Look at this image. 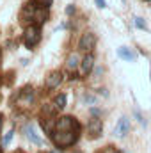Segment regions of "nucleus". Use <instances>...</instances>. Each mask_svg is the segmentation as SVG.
Masks as SVG:
<instances>
[{"label":"nucleus","instance_id":"23","mask_svg":"<svg viewBox=\"0 0 151 153\" xmlns=\"http://www.w3.org/2000/svg\"><path fill=\"white\" fill-rule=\"evenodd\" d=\"M150 78H151V73H150Z\"/></svg>","mask_w":151,"mask_h":153},{"label":"nucleus","instance_id":"2","mask_svg":"<svg viewBox=\"0 0 151 153\" xmlns=\"http://www.w3.org/2000/svg\"><path fill=\"white\" fill-rule=\"evenodd\" d=\"M41 32H39V27L38 25H29L27 29H25V32H23V43H25V46L27 48H32V46H36L39 43V36Z\"/></svg>","mask_w":151,"mask_h":153},{"label":"nucleus","instance_id":"19","mask_svg":"<svg viewBox=\"0 0 151 153\" xmlns=\"http://www.w3.org/2000/svg\"><path fill=\"white\" fill-rule=\"evenodd\" d=\"M73 13H75V7H73V5H70V7H68V14H73Z\"/></svg>","mask_w":151,"mask_h":153},{"label":"nucleus","instance_id":"1","mask_svg":"<svg viewBox=\"0 0 151 153\" xmlns=\"http://www.w3.org/2000/svg\"><path fill=\"white\" fill-rule=\"evenodd\" d=\"M52 139H53L57 148L71 146L78 139V130H53L52 132Z\"/></svg>","mask_w":151,"mask_h":153},{"label":"nucleus","instance_id":"14","mask_svg":"<svg viewBox=\"0 0 151 153\" xmlns=\"http://www.w3.org/2000/svg\"><path fill=\"white\" fill-rule=\"evenodd\" d=\"M13 134H14L13 130H9V132L5 134V137H4V146H9V143L13 141Z\"/></svg>","mask_w":151,"mask_h":153},{"label":"nucleus","instance_id":"12","mask_svg":"<svg viewBox=\"0 0 151 153\" xmlns=\"http://www.w3.org/2000/svg\"><path fill=\"white\" fill-rule=\"evenodd\" d=\"M76 66H80V57H78L76 53H71V55L68 57V61H66V68H68V70H75Z\"/></svg>","mask_w":151,"mask_h":153},{"label":"nucleus","instance_id":"4","mask_svg":"<svg viewBox=\"0 0 151 153\" xmlns=\"http://www.w3.org/2000/svg\"><path fill=\"white\" fill-rule=\"evenodd\" d=\"M128 132H130V121H128V117H119V121H117V125L114 128V135L115 137H124Z\"/></svg>","mask_w":151,"mask_h":153},{"label":"nucleus","instance_id":"9","mask_svg":"<svg viewBox=\"0 0 151 153\" xmlns=\"http://www.w3.org/2000/svg\"><path fill=\"white\" fill-rule=\"evenodd\" d=\"M61 82H62V73L61 71H53L46 78V89H55Z\"/></svg>","mask_w":151,"mask_h":153},{"label":"nucleus","instance_id":"24","mask_svg":"<svg viewBox=\"0 0 151 153\" xmlns=\"http://www.w3.org/2000/svg\"><path fill=\"white\" fill-rule=\"evenodd\" d=\"M0 153H2V152H0Z\"/></svg>","mask_w":151,"mask_h":153},{"label":"nucleus","instance_id":"17","mask_svg":"<svg viewBox=\"0 0 151 153\" xmlns=\"http://www.w3.org/2000/svg\"><path fill=\"white\" fill-rule=\"evenodd\" d=\"M101 153H117V152L114 150L112 146H109V148H105V150H103V152H101Z\"/></svg>","mask_w":151,"mask_h":153},{"label":"nucleus","instance_id":"13","mask_svg":"<svg viewBox=\"0 0 151 153\" xmlns=\"http://www.w3.org/2000/svg\"><path fill=\"white\" fill-rule=\"evenodd\" d=\"M66 103H68V98H66V94H57V96H55V102H53L55 109L62 111V109L66 107Z\"/></svg>","mask_w":151,"mask_h":153},{"label":"nucleus","instance_id":"7","mask_svg":"<svg viewBox=\"0 0 151 153\" xmlns=\"http://www.w3.org/2000/svg\"><path fill=\"white\" fill-rule=\"evenodd\" d=\"M94 43H96V38L93 32H85L82 38H80V48L85 50V52H91L94 48Z\"/></svg>","mask_w":151,"mask_h":153},{"label":"nucleus","instance_id":"3","mask_svg":"<svg viewBox=\"0 0 151 153\" xmlns=\"http://www.w3.org/2000/svg\"><path fill=\"white\" fill-rule=\"evenodd\" d=\"M53 130H78V123L75 121V117L66 116L55 121V128Z\"/></svg>","mask_w":151,"mask_h":153},{"label":"nucleus","instance_id":"5","mask_svg":"<svg viewBox=\"0 0 151 153\" xmlns=\"http://www.w3.org/2000/svg\"><path fill=\"white\" fill-rule=\"evenodd\" d=\"M93 66H94V57H93V53H87V55L80 61V75L87 76L89 73H91Z\"/></svg>","mask_w":151,"mask_h":153},{"label":"nucleus","instance_id":"6","mask_svg":"<svg viewBox=\"0 0 151 153\" xmlns=\"http://www.w3.org/2000/svg\"><path fill=\"white\" fill-rule=\"evenodd\" d=\"M23 132H25V137H27L30 143H34V144H38V146H43V139H41V135L36 132V128H34L32 125H25Z\"/></svg>","mask_w":151,"mask_h":153},{"label":"nucleus","instance_id":"22","mask_svg":"<svg viewBox=\"0 0 151 153\" xmlns=\"http://www.w3.org/2000/svg\"><path fill=\"white\" fill-rule=\"evenodd\" d=\"M75 153H80V152H75Z\"/></svg>","mask_w":151,"mask_h":153},{"label":"nucleus","instance_id":"20","mask_svg":"<svg viewBox=\"0 0 151 153\" xmlns=\"http://www.w3.org/2000/svg\"><path fill=\"white\" fill-rule=\"evenodd\" d=\"M0 130H2V116H0Z\"/></svg>","mask_w":151,"mask_h":153},{"label":"nucleus","instance_id":"18","mask_svg":"<svg viewBox=\"0 0 151 153\" xmlns=\"http://www.w3.org/2000/svg\"><path fill=\"white\" fill-rule=\"evenodd\" d=\"M96 4H98V7H100V9H103V7H105V0H96Z\"/></svg>","mask_w":151,"mask_h":153},{"label":"nucleus","instance_id":"16","mask_svg":"<svg viewBox=\"0 0 151 153\" xmlns=\"http://www.w3.org/2000/svg\"><path fill=\"white\" fill-rule=\"evenodd\" d=\"M135 27H137V29H146L144 20H142V18H135Z\"/></svg>","mask_w":151,"mask_h":153},{"label":"nucleus","instance_id":"21","mask_svg":"<svg viewBox=\"0 0 151 153\" xmlns=\"http://www.w3.org/2000/svg\"><path fill=\"white\" fill-rule=\"evenodd\" d=\"M16 153H23V152H16Z\"/></svg>","mask_w":151,"mask_h":153},{"label":"nucleus","instance_id":"11","mask_svg":"<svg viewBox=\"0 0 151 153\" xmlns=\"http://www.w3.org/2000/svg\"><path fill=\"white\" fill-rule=\"evenodd\" d=\"M117 55L121 57V59H124V61H133V52L130 50V48H126V46H121V48H117Z\"/></svg>","mask_w":151,"mask_h":153},{"label":"nucleus","instance_id":"10","mask_svg":"<svg viewBox=\"0 0 151 153\" xmlns=\"http://www.w3.org/2000/svg\"><path fill=\"white\" fill-rule=\"evenodd\" d=\"M32 20L38 22V23H43L48 20V7H36L34 9V14H32Z\"/></svg>","mask_w":151,"mask_h":153},{"label":"nucleus","instance_id":"15","mask_svg":"<svg viewBox=\"0 0 151 153\" xmlns=\"http://www.w3.org/2000/svg\"><path fill=\"white\" fill-rule=\"evenodd\" d=\"M36 4H38L39 7H50L53 4V0H36Z\"/></svg>","mask_w":151,"mask_h":153},{"label":"nucleus","instance_id":"8","mask_svg":"<svg viewBox=\"0 0 151 153\" xmlns=\"http://www.w3.org/2000/svg\"><path fill=\"white\" fill-rule=\"evenodd\" d=\"M101 128H103V125H101V119L100 117H91L89 119V125H87V130H89V134L91 135H100L101 134Z\"/></svg>","mask_w":151,"mask_h":153}]
</instances>
